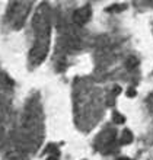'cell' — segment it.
Segmentation results:
<instances>
[{"label":"cell","instance_id":"1","mask_svg":"<svg viewBox=\"0 0 153 160\" xmlns=\"http://www.w3.org/2000/svg\"><path fill=\"white\" fill-rule=\"evenodd\" d=\"M89 16H91V9H89V7L79 9L77 12H74V15H73V20L76 22L77 25H83L85 22L89 19Z\"/></svg>","mask_w":153,"mask_h":160},{"label":"cell","instance_id":"2","mask_svg":"<svg viewBox=\"0 0 153 160\" xmlns=\"http://www.w3.org/2000/svg\"><path fill=\"white\" fill-rule=\"evenodd\" d=\"M131 141H133V135H131L130 130H125V131L123 132V137H121L120 143H121V144H128V143H131Z\"/></svg>","mask_w":153,"mask_h":160},{"label":"cell","instance_id":"3","mask_svg":"<svg viewBox=\"0 0 153 160\" xmlns=\"http://www.w3.org/2000/svg\"><path fill=\"white\" fill-rule=\"evenodd\" d=\"M112 119H114L115 124H124L125 122V118L121 115V113H118V112H115L114 115H112Z\"/></svg>","mask_w":153,"mask_h":160},{"label":"cell","instance_id":"4","mask_svg":"<svg viewBox=\"0 0 153 160\" xmlns=\"http://www.w3.org/2000/svg\"><path fill=\"white\" fill-rule=\"evenodd\" d=\"M137 64H139V60L134 58V57H130V58L127 60V68H134Z\"/></svg>","mask_w":153,"mask_h":160},{"label":"cell","instance_id":"5","mask_svg":"<svg viewBox=\"0 0 153 160\" xmlns=\"http://www.w3.org/2000/svg\"><path fill=\"white\" fill-rule=\"evenodd\" d=\"M127 95H128V96H136V90H134V89H128Z\"/></svg>","mask_w":153,"mask_h":160},{"label":"cell","instance_id":"6","mask_svg":"<svg viewBox=\"0 0 153 160\" xmlns=\"http://www.w3.org/2000/svg\"><path fill=\"white\" fill-rule=\"evenodd\" d=\"M121 92V89H120V86H115V89H114V95H118Z\"/></svg>","mask_w":153,"mask_h":160},{"label":"cell","instance_id":"7","mask_svg":"<svg viewBox=\"0 0 153 160\" xmlns=\"http://www.w3.org/2000/svg\"><path fill=\"white\" fill-rule=\"evenodd\" d=\"M48 160H58V159H57L56 156H53V157H48Z\"/></svg>","mask_w":153,"mask_h":160},{"label":"cell","instance_id":"8","mask_svg":"<svg viewBox=\"0 0 153 160\" xmlns=\"http://www.w3.org/2000/svg\"><path fill=\"white\" fill-rule=\"evenodd\" d=\"M117 160H128V159H124V157H121V159H117Z\"/></svg>","mask_w":153,"mask_h":160}]
</instances>
